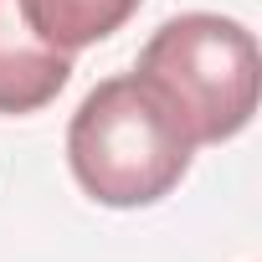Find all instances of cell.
<instances>
[{
	"instance_id": "obj_2",
	"label": "cell",
	"mask_w": 262,
	"mask_h": 262,
	"mask_svg": "<svg viewBox=\"0 0 262 262\" xmlns=\"http://www.w3.org/2000/svg\"><path fill=\"white\" fill-rule=\"evenodd\" d=\"M165 93L195 144L236 139L257 113V41L242 21L190 11L165 21L134 67Z\"/></svg>"
},
{
	"instance_id": "obj_4",
	"label": "cell",
	"mask_w": 262,
	"mask_h": 262,
	"mask_svg": "<svg viewBox=\"0 0 262 262\" xmlns=\"http://www.w3.org/2000/svg\"><path fill=\"white\" fill-rule=\"evenodd\" d=\"M134 11H139V0H21L26 26L67 57L113 36Z\"/></svg>"
},
{
	"instance_id": "obj_1",
	"label": "cell",
	"mask_w": 262,
	"mask_h": 262,
	"mask_svg": "<svg viewBox=\"0 0 262 262\" xmlns=\"http://www.w3.org/2000/svg\"><path fill=\"white\" fill-rule=\"evenodd\" d=\"M195 139L155 82L123 72L98 82L67 123V165L103 206H155L190 170Z\"/></svg>"
},
{
	"instance_id": "obj_3",
	"label": "cell",
	"mask_w": 262,
	"mask_h": 262,
	"mask_svg": "<svg viewBox=\"0 0 262 262\" xmlns=\"http://www.w3.org/2000/svg\"><path fill=\"white\" fill-rule=\"evenodd\" d=\"M72 77V57L47 47L26 16L21 0H0V113H36L47 108Z\"/></svg>"
}]
</instances>
